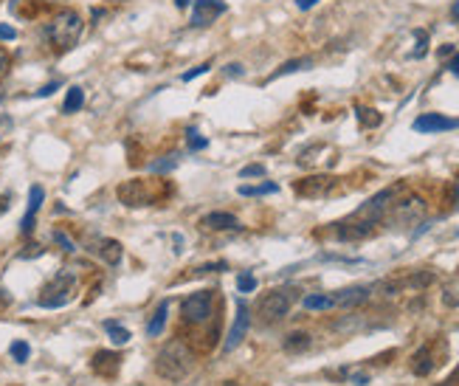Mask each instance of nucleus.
I'll list each match as a JSON object with an SVG mask.
<instances>
[{"mask_svg":"<svg viewBox=\"0 0 459 386\" xmlns=\"http://www.w3.org/2000/svg\"><path fill=\"white\" fill-rule=\"evenodd\" d=\"M195 369V353L183 344V341H170L163 344L155 356V372L163 378V380H183L189 372Z\"/></svg>","mask_w":459,"mask_h":386,"instance_id":"nucleus-1","label":"nucleus"},{"mask_svg":"<svg viewBox=\"0 0 459 386\" xmlns=\"http://www.w3.org/2000/svg\"><path fill=\"white\" fill-rule=\"evenodd\" d=\"M46 34H48L51 46H54L57 51H68V49H73V46H76V40L82 37V15L73 12V9H60V12L51 17Z\"/></svg>","mask_w":459,"mask_h":386,"instance_id":"nucleus-2","label":"nucleus"},{"mask_svg":"<svg viewBox=\"0 0 459 386\" xmlns=\"http://www.w3.org/2000/svg\"><path fill=\"white\" fill-rule=\"evenodd\" d=\"M296 299H299V288H276V290H271V293L262 296L257 313H260V319L268 322V324L282 322V319L290 313V308L296 305Z\"/></svg>","mask_w":459,"mask_h":386,"instance_id":"nucleus-3","label":"nucleus"},{"mask_svg":"<svg viewBox=\"0 0 459 386\" xmlns=\"http://www.w3.org/2000/svg\"><path fill=\"white\" fill-rule=\"evenodd\" d=\"M181 316L186 324H206L215 316V293L212 290H197L181 302Z\"/></svg>","mask_w":459,"mask_h":386,"instance_id":"nucleus-4","label":"nucleus"},{"mask_svg":"<svg viewBox=\"0 0 459 386\" xmlns=\"http://www.w3.org/2000/svg\"><path fill=\"white\" fill-rule=\"evenodd\" d=\"M400 192H406V184H395V186H386V189H381L375 198H369L358 211H355V218H361V220H372V223H378L384 214L392 209V203H395V198L400 195Z\"/></svg>","mask_w":459,"mask_h":386,"instance_id":"nucleus-5","label":"nucleus"},{"mask_svg":"<svg viewBox=\"0 0 459 386\" xmlns=\"http://www.w3.org/2000/svg\"><path fill=\"white\" fill-rule=\"evenodd\" d=\"M423 214H426V200L420 195H406V198H400V200L392 203L389 220L395 226H411V223L420 220Z\"/></svg>","mask_w":459,"mask_h":386,"instance_id":"nucleus-6","label":"nucleus"},{"mask_svg":"<svg viewBox=\"0 0 459 386\" xmlns=\"http://www.w3.org/2000/svg\"><path fill=\"white\" fill-rule=\"evenodd\" d=\"M71 290H73V274H68V271L57 274L54 282L43 290V296H39V308L54 310V308L68 305L71 302Z\"/></svg>","mask_w":459,"mask_h":386,"instance_id":"nucleus-7","label":"nucleus"},{"mask_svg":"<svg viewBox=\"0 0 459 386\" xmlns=\"http://www.w3.org/2000/svg\"><path fill=\"white\" fill-rule=\"evenodd\" d=\"M116 195H118V200H121L124 206H130V209L150 206V203L155 200V198H152V189H150V184H147V181H141V178L124 181V184L116 189Z\"/></svg>","mask_w":459,"mask_h":386,"instance_id":"nucleus-8","label":"nucleus"},{"mask_svg":"<svg viewBox=\"0 0 459 386\" xmlns=\"http://www.w3.org/2000/svg\"><path fill=\"white\" fill-rule=\"evenodd\" d=\"M336 186H339V178H332V175H310V178L296 181V195H302V198H327L330 192H336Z\"/></svg>","mask_w":459,"mask_h":386,"instance_id":"nucleus-9","label":"nucleus"},{"mask_svg":"<svg viewBox=\"0 0 459 386\" xmlns=\"http://www.w3.org/2000/svg\"><path fill=\"white\" fill-rule=\"evenodd\" d=\"M226 0H195V6H192V26L197 28H206V26H212L220 15H226Z\"/></svg>","mask_w":459,"mask_h":386,"instance_id":"nucleus-10","label":"nucleus"},{"mask_svg":"<svg viewBox=\"0 0 459 386\" xmlns=\"http://www.w3.org/2000/svg\"><path fill=\"white\" fill-rule=\"evenodd\" d=\"M414 130L417 133H442V130H456L459 127V119H448L442 113H423L414 119Z\"/></svg>","mask_w":459,"mask_h":386,"instance_id":"nucleus-11","label":"nucleus"},{"mask_svg":"<svg viewBox=\"0 0 459 386\" xmlns=\"http://www.w3.org/2000/svg\"><path fill=\"white\" fill-rule=\"evenodd\" d=\"M375 234V223L372 220H347V223H336V237L344 240V243H358V240H366Z\"/></svg>","mask_w":459,"mask_h":386,"instance_id":"nucleus-12","label":"nucleus"},{"mask_svg":"<svg viewBox=\"0 0 459 386\" xmlns=\"http://www.w3.org/2000/svg\"><path fill=\"white\" fill-rule=\"evenodd\" d=\"M248 327H251V313H248V305H245V302H240V305H237V319H234V324H231V330H228V338H226V353H231V350L240 344V341L245 338Z\"/></svg>","mask_w":459,"mask_h":386,"instance_id":"nucleus-13","label":"nucleus"},{"mask_svg":"<svg viewBox=\"0 0 459 386\" xmlns=\"http://www.w3.org/2000/svg\"><path fill=\"white\" fill-rule=\"evenodd\" d=\"M369 296H372V288L366 285H352V288H344V290H336L332 293V299H336V305L339 308H361L363 302H369Z\"/></svg>","mask_w":459,"mask_h":386,"instance_id":"nucleus-14","label":"nucleus"},{"mask_svg":"<svg viewBox=\"0 0 459 386\" xmlns=\"http://www.w3.org/2000/svg\"><path fill=\"white\" fill-rule=\"evenodd\" d=\"M200 226L206 231H237L240 229V220L228 211H208L200 218Z\"/></svg>","mask_w":459,"mask_h":386,"instance_id":"nucleus-15","label":"nucleus"},{"mask_svg":"<svg viewBox=\"0 0 459 386\" xmlns=\"http://www.w3.org/2000/svg\"><path fill=\"white\" fill-rule=\"evenodd\" d=\"M43 200H46V189L39 186V184H34V186L28 189V209H26V218H23V223H20V231H23V234H31V231H34V214L39 211Z\"/></svg>","mask_w":459,"mask_h":386,"instance_id":"nucleus-16","label":"nucleus"},{"mask_svg":"<svg viewBox=\"0 0 459 386\" xmlns=\"http://www.w3.org/2000/svg\"><path fill=\"white\" fill-rule=\"evenodd\" d=\"M93 251L99 254V260H102L105 265H110V268H116V265L121 263V256H124L121 243H118V240H113V237H102V240L96 243V248H93Z\"/></svg>","mask_w":459,"mask_h":386,"instance_id":"nucleus-17","label":"nucleus"},{"mask_svg":"<svg viewBox=\"0 0 459 386\" xmlns=\"http://www.w3.org/2000/svg\"><path fill=\"white\" fill-rule=\"evenodd\" d=\"M93 372L96 375H102V378H116V372H118V367H121V356L118 353H110V350H99L96 356H93Z\"/></svg>","mask_w":459,"mask_h":386,"instance_id":"nucleus-18","label":"nucleus"},{"mask_svg":"<svg viewBox=\"0 0 459 386\" xmlns=\"http://www.w3.org/2000/svg\"><path fill=\"white\" fill-rule=\"evenodd\" d=\"M282 347H285L287 353H305V350H310V347H313V335H310V333H305V330L287 333V335H285V341H282Z\"/></svg>","mask_w":459,"mask_h":386,"instance_id":"nucleus-19","label":"nucleus"},{"mask_svg":"<svg viewBox=\"0 0 459 386\" xmlns=\"http://www.w3.org/2000/svg\"><path fill=\"white\" fill-rule=\"evenodd\" d=\"M431 369H434V358H431V350L429 347H420L414 356H411V372L414 375H420V378H426V375H431Z\"/></svg>","mask_w":459,"mask_h":386,"instance_id":"nucleus-20","label":"nucleus"},{"mask_svg":"<svg viewBox=\"0 0 459 386\" xmlns=\"http://www.w3.org/2000/svg\"><path fill=\"white\" fill-rule=\"evenodd\" d=\"M166 316H170V302H161L147 324V335H161L163 333V324H166Z\"/></svg>","mask_w":459,"mask_h":386,"instance_id":"nucleus-21","label":"nucleus"},{"mask_svg":"<svg viewBox=\"0 0 459 386\" xmlns=\"http://www.w3.org/2000/svg\"><path fill=\"white\" fill-rule=\"evenodd\" d=\"M355 116H358L361 127H366V130H375V127H381V121H384V116L378 110H375V107H363V105L355 107Z\"/></svg>","mask_w":459,"mask_h":386,"instance_id":"nucleus-22","label":"nucleus"},{"mask_svg":"<svg viewBox=\"0 0 459 386\" xmlns=\"http://www.w3.org/2000/svg\"><path fill=\"white\" fill-rule=\"evenodd\" d=\"M82 105H85V91H82L79 85H73V88L68 91V96H65V102H62V113L71 116V113L82 110Z\"/></svg>","mask_w":459,"mask_h":386,"instance_id":"nucleus-23","label":"nucleus"},{"mask_svg":"<svg viewBox=\"0 0 459 386\" xmlns=\"http://www.w3.org/2000/svg\"><path fill=\"white\" fill-rule=\"evenodd\" d=\"M336 308V299H332L330 293H310L305 296V310H330Z\"/></svg>","mask_w":459,"mask_h":386,"instance_id":"nucleus-24","label":"nucleus"},{"mask_svg":"<svg viewBox=\"0 0 459 386\" xmlns=\"http://www.w3.org/2000/svg\"><path fill=\"white\" fill-rule=\"evenodd\" d=\"M105 330L110 333V341H113V344L116 347H124V344H130V330L127 327H121L118 322H105Z\"/></svg>","mask_w":459,"mask_h":386,"instance_id":"nucleus-25","label":"nucleus"},{"mask_svg":"<svg viewBox=\"0 0 459 386\" xmlns=\"http://www.w3.org/2000/svg\"><path fill=\"white\" fill-rule=\"evenodd\" d=\"M273 192H279V186L276 184H260V186H240V195L242 198H260V195H273Z\"/></svg>","mask_w":459,"mask_h":386,"instance_id":"nucleus-26","label":"nucleus"},{"mask_svg":"<svg viewBox=\"0 0 459 386\" xmlns=\"http://www.w3.org/2000/svg\"><path fill=\"white\" fill-rule=\"evenodd\" d=\"M313 65V60H307V57H302V60H290V62H285L276 73H271V79H279V76H285V73H294V71H302V68H310Z\"/></svg>","mask_w":459,"mask_h":386,"instance_id":"nucleus-27","label":"nucleus"},{"mask_svg":"<svg viewBox=\"0 0 459 386\" xmlns=\"http://www.w3.org/2000/svg\"><path fill=\"white\" fill-rule=\"evenodd\" d=\"M175 166H178V158H175V155H166V158L150 164V173H172Z\"/></svg>","mask_w":459,"mask_h":386,"instance_id":"nucleus-28","label":"nucleus"},{"mask_svg":"<svg viewBox=\"0 0 459 386\" xmlns=\"http://www.w3.org/2000/svg\"><path fill=\"white\" fill-rule=\"evenodd\" d=\"M442 305L459 308V285H456V282H451V285L442 288Z\"/></svg>","mask_w":459,"mask_h":386,"instance_id":"nucleus-29","label":"nucleus"},{"mask_svg":"<svg viewBox=\"0 0 459 386\" xmlns=\"http://www.w3.org/2000/svg\"><path fill=\"white\" fill-rule=\"evenodd\" d=\"M9 353H12V358H15L17 364H26L28 356H31V347L26 344V341H15V344L9 347Z\"/></svg>","mask_w":459,"mask_h":386,"instance_id":"nucleus-30","label":"nucleus"},{"mask_svg":"<svg viewBox=\"0 0 459 386\" xmlns=\"http://www.w3.org/2000/svg\"><path fill=\"white\" fill-rule=\"evenodd\" d=\"M237 290H240V293H251V290H257V277H254V274H248V271L240 274V277H237Z\"/></svg>","mask_w":459,"mask_h":386,"instance_id":"nucleus-31","label":"nucleus"},{"mask_svg":"<svg viewBox=\"0 0 459 386\" xmlns=\"http://www.w3.org/2000/svg\"><path fill=\"white\" fill-rule=\"evenodd\" d=\"M186 141H189V150H206L208 147V141L195 130V127H189V130H186Z\"/></svg>","mask_w":459,"mask_h":386,"instance_id":"nucleus-32","label":"nucleus"},{"mask_svg":"<svg viewBox=\"0 0 459 386\" xmlns=\"http://www.w3.org/2000/svg\"><path fill=\"white\" fill-rule=\"evenodd\" d=\"M265 175V166L262 164H251V166H245L242 173H240V178H262Z\"/></svg>","mask_w":459,"mask_h":386,"instance_id":"nucleus-33","label":"nucleus"},{"mask_svg":"<svg viewBox=\"0 0 459 386\" xmlns=\"http://www.w3.org/2000/svg\"><path fill=\"white\" fill-rule=\"evenodd\" d=\"M54 240H57V245H62V251H68V254H73V251H76V245L71 243V237H68V234L54 231Z\"/></svg>","mask_w":459,"mask_h":386,"instance_id":"nucleus-34","label":"nucleus"},{"mask_svg":"<svg viewBox=\"0 0 459 386\" xmlns=\"http://www.w3.org/2000/svg\"><path fill=\"white\" fill-rule=\"evenodd\" d=\"M414 37H417V51H414V57H423V54H426V46H429V34H426V31H417Z\"/></svg>","mask_w":459,"mask_h":386,"instance_id":"nucleus-35","label":"nucleus"},{"mask_svg":"<svg viewBox=\"0 0 459 386\" xmlns=\"http://www.w3.org/2000/svg\"><path fill=\"white\" fill-rule=\"evenodd\" d=\"M208 68H212V62H203V65H197V68H192V71H186V73H183V82H192V79H195V76H203V73H206V71H208Z\"/></svg>","mask_w":459,"mask_h":386,"instance_id":"nucleus-36","label":"nucleus"},{"mask_svg":"<svg viewBox=\"0 0 459 386\" xmlns=\"http://www.w3.org/2000/svg\"><path fill=\"white\" fill-rule=\"evenodd\" d=\"M57 88H60V82H48V85H43V88L37 91V96H39V99H43V96H51Z\"/></svg>","mask_w":459,"mask_h":386,"instance_id":"nucleus-37","label":"nucleus"},{"mask_svg":"<svg viewBox=\"0 0 459 386\" xmlns=\"http://www.w3.org/2000/svg\"><path fill=\"white\" fill-rule=\"evenodd\" d=\"M6 68H9V51L0 46V73H6Z\"/></svg>","mask_w":459,"mask_h":386,"instance_id":"nucleus-38","label":"nucleus"},{"mask_svg":"<svg viewBox=\"0 0 459 386\" xmlns=\"http://www.w3.org/2000/svg\"><path fill=\"white\" fill-rule=\"evenodd\" d=\"M15 37H17V31L12 26H0V40H15Z\"/></svg>","mask_w":459,"mask_h":386,"instance_id":"nucleus-39","label":"nucleus"},{"mask_svg":"<svg viewBox=\"0 0 459 386\" xmlns=\"http://www.w3.org/2000/svg\"><path fill=\"white\" fill-rule=\"evenodd\" d=\"M226 73H228V76H242V73H245V68H242V65H237V62H231V65H226Z\"/></svg>","mask_w":459,"mask_h":386,"instance_id":"nucleus-40","label":"nucleus"},{"mask_svg":"<svg viewBox=\"0 0 459 386\" xmlns=\"http://www.w3.org/2000/svg\"><path fill=\"white\" fill-rule=\"evenodd\" d=\"M318 3V0H296V6L302 9V12H307V9H313Z\"/></svg>","mask_w":459,"mask_h":386,"instance_id":"nucleus-41","label":"nucleus"},{"mask_svg":"<svg viewBox=\"0 0 459 386\" xmlns=\"http://www.w3.org/2000/svg\"><path fill=\"white\" fill-rule=\"evenodd\" d=\"M448 71H451V73H453V76L459 79V54H456V57H453V60L448 62Z\"/></svg>","mask_w":459,"mask_h":386,"instance_id":"nucleus-42","label":"nucleus"},{"mask_svg":"<svg viewBox=\"0 0 459 386\" xmlns=\"http://www.w3.org/2000/svg\"><path fill=\"white\" fill-rule=\"evenodd\" d=\"M352 383H355V386H366V383H369V375H352Z\"/></svg>","mask_w":459,"mask_h":386,"instance_id":"nucleus-43","label":"nucleus"},{"mask_svg":"<svg viewBox=\"0 0 459 386\" xmlns=\"http://www.w3.org/2000/svg\"><path fill=\"white\" fill-rule=\"evenodd\" d=\"M451 17L459 23V0H453V6H451Z\"/></svg>","mask_w":459,"mask_h":386,"instance_id":"nucleus-44","label":"nucleus"},{"mask_svg":"<svg viewBox=\"0 0 459 386\" xmlns=\"http://www.w3.org/2000/svg\"><path fill=\"white\" fill-rule=\"evenodd\" d=\"M437 54H440V57H448V54H453V46H442Z\"/></svg>","mask_w":459,"mask_h":386,"instance_id":"nucleus-45","label":"nucleus"},{"mask_svg":"<svg viewBox=\"0 0 459 386\" xmlns=\"http://www.w3.org/2000/svg\"><path fill=\"white\" fill-rule=\"evenodd\" d=\"M175 3H178V9H186V6H189V0H175Z\"/></svg>","mask_w":459,"mask_h":386,"instance_id":"nucleus-46","label":"nucleus"},{"mask_svg":"<svg viewBox=\"0 0 459 386\" xmlns=\"http://www.w3.org/2000/svg\"><path fill=\"white\" fill-rule=\"evenodd\" d=\"M453 198H456V206H459V184L453 186Z\"/></svg>","mask_w":459,"mask_h":386,"instance_id":"nucleus-47","label":"nucleus"},{"mask_svg":"<svg viewBox=\"0 0 459 386\" xmlns=\"http://www.w3.org/2000/svg\"><path fill=\"white\" fill-rule=\"evenodd\" d=\"M107 3H124V0H107Z\"/></svg>","mask_w":459,"mask_h":386,"instance_id":"nucleus-48","label":"nucleus"},{"mask_svg":"<svg viewBox=\"0 0 459 386\" xmlns=\"http://www.w3.org/2000/svg\"><path fill=\"white\" fill-rule=\"evenodd\" d=\"M226 386H237V383H234V380H228V383H226Z\"/></svg>","mask_w":459,"mask_h":386,"instance_id":"nucleus-49","label":"nucleus"}]
</instances>
